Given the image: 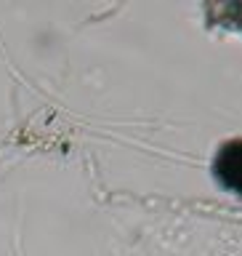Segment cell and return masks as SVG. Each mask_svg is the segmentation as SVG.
Segmentation results:
<instances>
[{
    "mask_svg": "<svg viewBox=\"0 0 242 256\" xmlns=\"http://www.w3.org/2000/svg\"><path fill=\"white\" fill-rule=\"evenodd\" d=\"M216 179L224 190L242 195V139L227 142L213 160Z\"/></svg>",
    "mask_w": 242,
    "mask_h": 256,
    "instance_id": "1",
    "label": "cell"
}]
</instances>
